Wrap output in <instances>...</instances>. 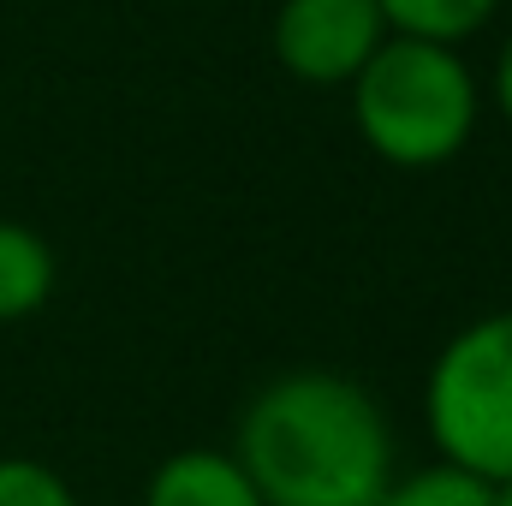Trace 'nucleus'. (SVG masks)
<instances>
[{
	"mask_svg": "<svg viewBox=\"0 0 512 506\" xmlns=\"http://www.w3.org/2000/svg\"><path fill=\"white\" fill-rule=\"evenodd\" d=\"M387 36L376 0H280L268 24L274 66L304 90H346Z\"/></svg>",
	"mask_w": 512,
	"mask_h": 506,
	"instance_id": "4",
	"label": "nucleus"
},
{
	"mask_svg": "<svg viewBox=\"0 0 512 506\" xmlns=\"http://www.w3.org/2000/svg\"><path fill=\"white\" fill-rule=\"evenodd\" d=\"M233 459L268 506H370L399 471L382 399L340 370L262 381L239 411Z\"/></svg>",
	"mask_w": 512,
	"mask_h": 506,
	"instance_id": "1",
	"label": "nucleus"
},
{
	"mask_svg": "<svg viewBox=\"0 0 512 506\" xmlns=\"http://www.w3.org/2000/svg\"><path fill=\"white\" fill-rule=\"evenodd\" d=\"M423 429L435 459L489 483L512 477V304L447 334L423 376Z\"/></svg>",
	"mask_w": 512,
	"mask_h": 506,
	"instance_id": "3",
	"label": "nucleus"
},
{
	"mask_svg": "<svg viewBox=\"0 0 512 506\" xmlns=\"http://www.w3.org/2000/svg\"><path fill=\"white\" fill-rule=\"evenodd\" d=\"M495 108L512 126V30L501 36V54H495Z\"/></svg>",
	"mask_w": 512,
	"mask_h": 506,
	"instance_id": "10",
	"label": "nucleus"
},
{
	"mask_svg": "<svg viewBox=\"0 0 512 506\" xmlns=\"http://www.w3.org/2000/svg\"><path fill=\"white\" fill-rule=\"evenodd\" d=\"M54 286H60L54 245L36 227L0 215V328H18V322L42 316L48 298H54Z\"/></svg>",
	"mask_w": 512,
	"mask_h": 506,
	"instance_id": "6",
	"label": "nucleus"
},
{
	"mask_svg": "<svg viewBox=\"0 0 512 506\" xmlns=\"http://www.w3.org/2000/svg\"><path fill=\"white\" fill-rule=\"evenodd\" d=\"M346 96L364 149L399 173L447 167L453 155H465L483 120V84L471 60L423 36H387L346 84Z\"/></svg>",
	"mask_w": 512,
	"mask_h": 506,
	"instance_id": "2",
	"label": "nucleus"
},
{
	"mask_svg": "<svg viewBox=\"0 0 512 506\" xmlns=\"http://www.w3.org/2000/svg\"><path fill=\"white\" fill-rule=\"evenodd\" d=\"M495 506H512V477H501V483H495Z\"/></svg>",
	"mask_w": 512,
	"mask_h": 506,
	"instance_id": "11",
	"label": "nucleus"
},
{
	"mask_svg": "<svg viewBox=\"0 0 512 506\" xmlns=\"http://www.w3.org/2000/svg\"><path fill=\"white\" fill-rule=\"evenodd\" d=\"M0 506H78V489L30 453H6L0 459Z\"/></svg>",
	"mask_w": 512,
	"mask_h": 506,
	"instance_id": "9",
	"label": "nucleus"
},
{
	"mask_svg": "<svg viewBox=\"0 0 512 506\" xmlns=\"http://www.w3.org/2000/svg\"><path fill=\"white\" fill-rule=\"evenodd\" d=\"M137 506H268L245 477V465L233 459V447H179L167 453Z\"/></svg>",
	"mask_w": 512,
	"mask_h": 506,
	"instance_id": "5",
	"label": "nucleus"
},
{
	"mask_svg": "<svg viewBox=\"0 0 512 506\" xmlns=\"http://www.w3.org/2000/svg\"><path fill=\"white\" fill-rule=\"evenodd\" d=\"M370 506H495V483L435 459V465H417V471H393V483Z\"/></svg>",
	"mask_w": 512,
	"mask_h": 506,
	"instance_id": "8",
	"label": "nucleus"
},
{
	"mask_svg": "<svg viewBox=\"0 0 512 506\" xmlns=\"http://www.w3.org/2000/svg\"><path fill=\"white\" fill-rule=\"evenodd\" d=\"M376 6L393 36H423V42H447V48H465L501 12V0H376Z\"/></svg>",
	"mask_w": 512,
	"mask_h": 506,
	"instance_id": "7",
	"label": "nucleus"
}]
</instances>
